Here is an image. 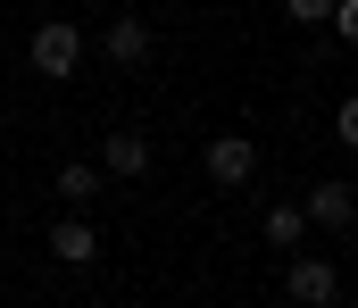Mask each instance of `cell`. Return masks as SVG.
<instances>
[{
    "mask_svg": "<svg viewBox=\"0 0 358 308\" xmlns=\"http://www.w3.org/2000/svg\"><path fill=\"white\" fill-rule=\"evenodd\" d=\"M25 59L59 84V75H76V59H84V34L67 25V17H50V25H34V42H25Z\"/></svg>",
    "mask_w": 358,
    "mask_h": 308,
    "instance_id": "cell-1",
    "label": "cell"
},
{
    "mask_svg": "<svg viewBox=\"0 0 358 308\" xmlns=\"http://www.w3.org/2000/svg\"><path fill=\"white\" fill-rule=\"evenodd\" d=\"M283 292H292L300 308H334V300H342V275H334L325 258H292V275H283Z\"/></svg>",
    "mask_w": 358,
    "mask_h": 308,
    "instance_id": "cell-2",
    "label": "cell"
},
{
    "mask_svg": "<svg viewBox=\"0 0 358 308\" xmlns=\"http://www.w3.org/2000/svg\"><path fill=\"white\" fill-rule=\"evenodd\" d=\"M300 217H317V225H334V233H350V225H358V192H350V184H317Z\"/></svg>",
    "mask_w": 358,
    "mask_h": 308,
    "instance_id": "cell-3",
    "label": "cell"
},
{
    "mask_svg": "<svg viewBox=\"0 0 358 308\" xmlns=\"http://www.w3.org/2000/svg\"><path fill=\"white\" fill-rule=\"evenodd\" d=\"M250 167H259V150H250L242 133H217V142H208V175H217V184H250Z\"/></svg>",
    "mask_w": 358,
    "mask_h": 308,
    "instance_id": "cell-4",
    "label": "cell"
},
{
    "mask_svg": "<svg viewBox=\"0 0 358 308\" xmlns=\"http://www.w3.org/2000/svg\"><path fill=\"white\" fill-rule=\"evenodd\" d=\"M50 258H59V267H92V258H100V233H92L84 217L50 225Z\"/></svg>",
    "mask_w": 358,
    "mask_h": 308,
    "instance_id": "cell-5",
    "label": "cell"
},
{
    "mask_svg": "<svg viewBox=\"0 0 358 308\" xmlns=\"http://www.w3.org/2000/svg\"><path fill=\"white\" fill-rule=\"evenodd\" d=\"M108 59H117V67H142V59H150V25H142V17H108Z\"/></svg>",
    "mask_w": 358,
    "mask_h": 308,
    "instance_id": "cell-6",
    "label": "cell"
},
{
    "mask_svg": "<svg viewBox=\"0 0 358 308\" xmlns=\"http://www.w3.org/2000/svg\"><path fill=\"white\" fill-rule=\"evenodd\" d=\"M100 167H108V175H142V167H150V142H142V133H108V159H100Z\"/></svg>",
    "mask_w": 358,
    "mask_h": 308,
    "instance_id": "cell-7",
    "label": "cell"
},
{
    "mask_svg": "<svg viewBox=\"0 0 358 308\" xmlns=\"http://www.w3.org/2000/svg\"><path fill=\"white\" fill-rule=\"evenodd\" d=\"M300 233H308V217H300V200H275V208H267V242H283V250H292Z\"/></svg>",
    "mask_w": 358,
    "mask_h": 308,
    "instance_id": "cell-8",
    "label": "cell"
},
{
    "mask_svg": "<svg viewBox=\"0 0 358 308\" xmlns=\"http://www.w3.org/2000/svg\"><path fill=\"white\" fill-rule=\"evenodd\" d=\"M100 192V167H59V200H92Z\"/></svg>",
    "mask_w": 358,
    "mask_h": 308,
    "instance_id": "cell-9",
    "label": "cell"
},
{
    "mask_svg": "<svg viewBox=\"0 0 358 308\" xmlns=\"http://www.w3.org/2000/svg\"><path fill=\"white\" fill-rule=\"evenodd\" d=\"M325 8H334V0H283V17H292V25H317Z\"/></svg>",
    "mask_w": 358,
    "mask_h": 308,
    "instance_id": "cell-10",
    "label": "cell"
}]
</instances>
